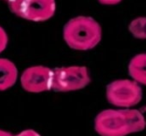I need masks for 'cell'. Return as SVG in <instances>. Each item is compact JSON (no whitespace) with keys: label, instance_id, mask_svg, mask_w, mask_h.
Masks as SVG:
<instances>
[{"label":"cell","instance_id":"obj_1","mask_svg":"<svg viewBox=\"0 0 146 136\" xmlns=\"http://www.w3.org/2000/svg\"><path fill=\"white\" fill-rule=\"evenodd\" d=\"M101 38V26L90 16L80 15L73 17L63 27V39L74 50H91L99 44Z\"/></svg>","mask_w":146,"mask_h":136},{"label":"cell","instance_id":"obj_2","mask_svg":"<svg viewBox=\"0 0 146 136\" xmlns=\"http://www.w3.org/2000/svg\"><path fill=\"white\" fill-rule=\"evenodd\" d=\"M142 88L133 79H116L106 87L108 102L119 109L133 108L142 99Z\"/></svg>","mask_w":146,"mask_h":136},{"label":"cell","instance_id":"obj_3","mask_svg":"<svg viewBox=\"0 0 146 136\" xmlns=\"http://www.w3.org/2000/svg\"><path fill=\"white\" fill-rule=\"evenodd\" d=\"M91 81L89 70L81 65L62 66L53 69L52 89L57 92H72L85 88Z\"/></svg>","mask_w":146,"mask_h":136},{"label":"cell","instance_id":"obj_4","mask_svg":"<svg viewBox=\"0 0 146 136\" xmlns=\"http://www.w3.org/2000/svg\"><path fill=\"white\" fill-rule=\"evenodd\" d=\"M7 4L14 15L33 22L49 20L56 12L55 0H10Z\"/></svg>","mask_w":146,"mask_h":136},{"label":"cell","instance_id":"obj_5","mask_svg":"<svg viewBox=\"0 0 146 136\" xmlns=\"http://www.w3.org/2000/svg\"><path fill=\"white\" fill-rule=\"evenodd\" d=\"M94 129L100 136H127L131 134L123 109H105L96 115Z\"/></svg>","mask_w":146,"mask_h":136},{"label":"cell","instance_id":"obj_6","mask_svg":"<svg viewBox=\"0 0 146 136\" xmlns=\"http://www.w3.org/2000/svg\"><path fill=\"white\" fill-rule=\"evenodd\" d=\"M22 88L30 93H42L52 89L53 69L43 65L30 66L20 76Z\"/></svg>","mask_w":146,"mask_h":136},{"label":"cell","instance_id":"obj_7","mask_svg":"<svg viewBox=\"0 0 146 136\" xmlns=\"http://www.w3.org/2000/svg\"><path fill=\"white\" fill-rule=\"evenodd\" d=\"M18 79V69L11 60L0 58V91L11 88Z\"/></svg>","mask_w":146,"mask_h":136},{"label":"cell","instance_id":"obj_8","mask_svg":"<svg viewBox=\"0 0 146 136\" xmlns=\"http://www.w3.org/2000/svg\"><path fill=\"white\" fill-rule=\"evenodd\" d=\"M128 73L131 79L140 85L146 86V53H140L133 57L128 64Z\"/></svg>","mask_w":146,"mask_h":136},{"label":"cell","instance_id":"obj_9","mask_svg":"<svg viewBox=\"0 0 146 136\" xmlns=\"http://www.w3.org/2000/svg\"><path fill=\"white\" fill-rule=\"evenodd\" d=\"M123 110L126 117H127L131 134L140 132L145 128L146 126L145 117H144V115L139 110L134 109V108H125Z\"/></svg>","mask_w":146,"mask_h":136},{"label":"cell","instance_id":"obj_10","mask_svg":"<svg viewBox=\"0 0 146 136\" xmlns=\"http://www.w3.org/2000/svg\"><path fill=\"white\" fill-rule=\"evenodd\" d=\"M128 30L130 34L136 39H146V17H136L128 25Z\"/></svg>","mask_w":146,"mask_h":136},{"label":"cell","instance_id":"obj_11","mask_svg":"<svg viewBox=\"0 0 146 136\" xmlns=\"http://www.w3.org/2000/svg\"><path fill=\"white\" fill-rule=\"evenodd\" d=\"M8 45V35H7L5 29L2 26H0V53L6 49Z\"/></svg>","mask_w":146,"mask_h":136},{"label":"cell","instance_id":"obj_12","mask_svg":"<svg viewBox=\"0 0 146 136\" xmlns=\"http://www.w3.org/2000/svg\"><path fill=\"white\" fill-rule=\"evenodd\" d=\"M13 136H41V134L33 129H26V130H23V131L19 132V133L15 134V135H13Z\"/></svg>","mask_w":146,"mask_h":136},{"label":"cell","instance_id":"obj_13","mask_svg":"<svg viewBox=\"0 0 146 136\" xmlns=\"http://www.w3.org/2000/svg\"><path fill=\"white\" fill-rule=\"evenodd\" d=\"M101 4H104V5H115V4H118L120 3L121 1L123 0H98Z\"/></svg>","mask_w":146,"mask_h":136},{"label":"cell","instance_id":"obj_14","mask_svg":"<svg viewBox=\"0 0 146 136\" xmlns=\"http://www.w3.org/2000/svg\"><path fill=\"white\" fill-rule=\"evenodd\" d=\"M13 135H14V134L11 133L10 131H7V130L0 128V136H13Z\"/></svg>","mask_w":146,"mask_h":136},{"label":"cell","instance_id":"obj_15","mask_svg":"<svg viewBox=\"0 0 146 136\" xmlns=\"http://www.w3.org/2000/svg\"><path fill=\"white\" fill-rule=\"evenodd\" d=\"M2 1H6V2H8V1H10V0H2Z\"/></svg>","mask_w":146,"mask_h":136}]
</instances>
